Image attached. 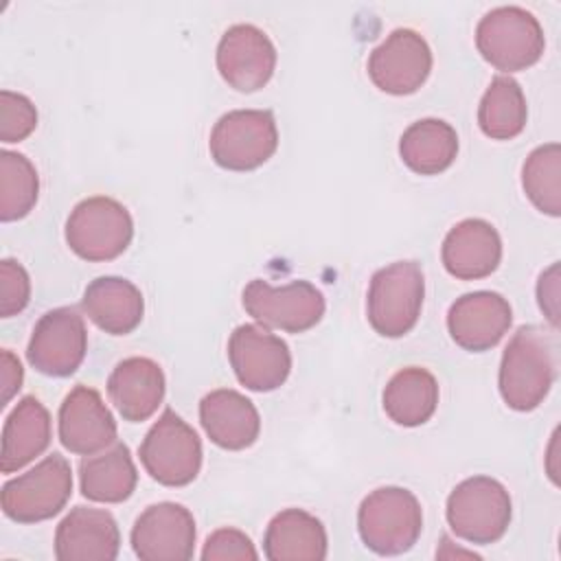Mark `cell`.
Segmentation results:
<instances>
[{
    "label": "cell",
    "instance_id": "obj_1",
    "mask_svg": "<svg viewBox=\"0 0 561 561\" xmlns=\"http://www.w3.org/2000/svg\"><path fill=\"white\" fill-rule=\"evenodd\" d=\"M550 335L537 324L519 327L508 340L497 386L504 403L517 412H530L548 397L554 381V353Z\"/></svg>",
    "mask_w": 561,
    "mask_h": 561
},
{
    "label": "cell",
    "instance_id": "obj_2",
    "mask_svg": "<svg viewBox=\"0 0 561 561\" xmlns=\"http://www.w3.org/2000/svg\"><path fill=\"white\" fill-rule=\"evenodd\" d=\"M357 530L364 546L375 554L392 557L408 552L423 530L421 504L403 486H379L362 500Z\"/></svg>",
    "mask_w": 561,
    "mask_h": 561
},
{
    "label": "cell",
    "instance_id": "obj_3",
    "mask_svg": "<svg viewBox=\"0 0 561 561\" xmlns=\"http://www.w3.org/2000/svg\"><path fill=\"white\" fill-rule=\"evenodd\" d=\"M445 515L456 537L486 546L502 539L508 530L513 504L502 482L489 476H473L451 489Z\"/></svg>",
    "mask_w": 561,
    "mask_h": 561
},
{
    "label": "cell",
    "instance_id": "obj_4",
    "mask_svg": "<svg viewBox=\"0 0 561 561\" xmlns=\"http://www.w3.org/2000/svg\"><path fill=\"white\" fill-rule=\"evenodd\" d=\"M478 53L502 72L526 70L537 64L546 48L539 20L522 7H495L476 26Z\"/></svg>",
    "mask_w": 561,
    "mask_h": 561
},
{
    "label": "cell",
    "instance_id": "obj_5",
    "mask_svg": "<svg viewBox=\"0 0 561 561\" xmlns=\"http://www.w3.org/2000/svg\"><path fill=\"white\" fill-rule=\"evenodd\" d=\"M423 296L425 278L416 261H397L377 270L366 298L370 327L383 337L410 333L421 316Z\"/></svg>",
    "mask_w": 561,
    "mask_h": 561
},
{
    "label": "cell",
    "instance_id": "obj_6",
    "mask_svg": "<svg viewBox=\"0 0 561 561\" xmlns=\"http://www.w3.org/2000/svg\"><path fill=\"white\" fill-rule=\"evenodd\" d=\"M72 495L70 462L53 451L33 469L7 480L0 491L2 513L18 524L55 517Z\"/></svg>",
    "mask_w": 561,
    "mask_h": 561
},
{
    "label": "cell",
    "instance_id": "obj_7",
    "mask_svg": "<svg viewBox=\"0 0 561 561\" xmlns=\"http://www.w3.org/2000/svg\"><path fill=\"white\" fill-rule=\"evenodd\" d=\"M66 243L85 261H112L121 256L134 237L129 210L105 195L81 199L66 219Z\"/></svg>",
    "mask_w": 561,
    "mask_h": 561
},
{
    "label": "cell",
    "instance_id": "obj_8",
    "mask_svg": "<svg viewBox=\"0 0 561 561\" xmlns=\"http://www.w3.org/2000/svg\"><path fill=\"white\" fill-rule=\"evenodd\" d=\"M138 456L156 482L186 486L202 469V440L180 414L164 410L145 434Z\"/></svg>",
    "mask_w": 561,
    "mask_h": 561
},
{
    "label": "cell",
    "instance_id": "obj_9",
    "mask_svg": "<svg viewBox=\"0 0 561 561\" xmlns=\"http://www.w3.org/2000/svg\"><path fill=\"white\" fill-rule=\"evenodd\" d=\"M278 147L274 114L267 110H232L224 114L208 140L210 158L228 171H252L265 164Z\"/></svg>",
    "mask_w": 561,
    "mask_h": 561
},
{
    "label": "cell",
    "instance_id": "obj_10",
    "mask_svg": "<svg viewBox=\"0 0 561 561\" xmlns=\"http://www.w3.org/2000/svg\"><path fill=\"white\" fill-rule=\"evenodd\" d=\"M241 302L259 324L287 333L309 331L324 316V296L309 280L272 287L267 280L254 278L243 287Z\"/></svg>",
    "mask_w": 561,
    "mask_h": 561
},
{
    "label": "cell",
    "instance_id": "obj_11",
    "mask_svg": "<svg viewBox=\"0 0 561 561\" xmlns=\"http://www.w3.org/2000/svg\"><path fill=\"white\" fill-rule=\"evenodd\" d=\"M88 351V331L83 316L75 307H57L46 311L33 327L26 359L48 377L72 375Z\"/></svg>",
    "mask_w": 561,
    "mask_h": 561
},
{
    "label": "cell",
    "instance_id": "obj_12",
    "mask_svg": "<svg viewBox=\"0 0 561 561\" xmlns=\"http://www.w3.org/2000/svg\"><path fill=\"white\" fill-rule=\"evenodd\" d=\"M228 359L239 383L254 392L280 388L291 370L287 342L259 324H239L230 333Z\"/></svg>",
    "mask_w": 561,
    "mask_h": 561
},
{
    "label": "cell",
    "instance_id": "obj_13",
    "mask_svg": "<svg viewBox=\"0 0 561 561\" xmlns=\"http://www.w3.org/2000/svg\"><path fill=\"white\" fill-rule=\"evenodd\" d=\"M368 77L386 94L416 92L432 70V50L412 28H394L368 57Z\"/></svg>",
    "mask_w": 561,
    "mask_h": 561
},
{
    "label": "cell",
    "instance_id": "obj_14",
    "mask_svg": "<svg viewBox=\"0 0 561 561\" xmlns=\"http://www.w3.org/2000/svg\"><path fill=\"white\" fill-rule=\"evenodd\" d=\"M193 513L178 502L147 506L134 522L131 548L140 561H186L195 550Z\"/></svg>",
    "mask_w": 561,
    "mask_h": 561
},
{
    "label": "cell",
    "instance_id": "obj_15",
    "mask_svg": "<svg viewBox=\"0 0 561 561\" xmlns=\"http://www.w3.org/2000/svg\"><path fill=\"white\" fill-rule=\"evenodd\" d=\"M221 79L237 92L261 90L276 70V48L265 31L254 24L230 26L215 53Z\"/></svg>",
    "mask_w": 561,
    "mask_h": 561
},
{
    "label": "cell",
    "instance_id": "obj_16",
    "mask_svg": "<svg viewBox=\"0 0 561 561\" xmlns=\"http://www.w3.org/2000/svg\"><path fill=\"white\" fill-rule=\"evenodd\" d=\"M513 309L497 291H469L456 298L447 311L451 340L465 351H489L511 329Z\"/></svg>",
    "mask_w": 561,
    "mask_h": 561
},
{
    "label": "cell",
    "instance_id": "obj_17",
    "mask_svg": "<svg viewBox=\"0 0 561 561\" xmlns=\"http://www.w3.org/2000/svg\"><path fill=\"white\" fill-rule=\"evenodd\" d=\"M59 440L70 454L90 456L116 443V421L101 394L88 386H75L59 405Z\"/></svg>",
    "mask_w": 561,
    "mask_h": 561
},
{
    "label": "cell",
    "instance_id": "obj_18",
    "mask_svg": "<svg viewBox=\"0 0 561 561\" xmlns=\"http://www.w3.org/2000/svg\"><path fill=\"white\" fill-rule=\"evenodd\" d=\"M118 550V524L103 508L75 506L55 530V557L59 561H114Z\"/></svg>",
    "mask_w": 561,
    "mask_h": 561
},
{
    "label": "cell",
    "instance_id": "obj_19",
    "mask_svg": "<svg viewBox=\"0 0 561 561\" xmlns=\"http://www.w3.org/2000/svg\"><path fill=\"white\" fill-rule=\"evenodd\" d=\"M440 259L451 276L478 280L497 270L502 261V239L489 221L469 217L449 228L443 239Z\"/></svg>",
    "mask_w": 561,
    "mask_h": 561
},
{
    "label": "cell",
    "instance_id": "obj_20",
    "mask_svg": "<svg viewBox=\"0 0 561 561\" xmlns=\"http://www.w3.org/2000/svg\"><path fill=\"white\" fill-rule=\"evenodd\" d=\"M199 423L217 447L232 451L254 445L261 432L259 410L232 388H217L202 397Z\"/></svg>",
    "mask_w": 561,
    "mask_h": 561
},
{
    "label": "cell",
    "instance_id": "obj_21",
    "mask_svg": "<svg viewBox=\"0 0 561 561\" xmlns=\"http://www.w3.org/2000/svg\"><path fill=\"white\" fill-rule=\"evenodd\" d=\"M107 397L125 421H147L164 399V373L149 357H127L110 373Z\"/></svg>",
    "mask_w": 561,
    "mask_h": 561
},
{
    "label": "cell",
    "instance_id": "obj_22",
    "mask_svg": "<svg viewBox=\"0 0 561 561\" xmlns=\"http://www.w3.org/2000/svg\"><path fill=\"white\" fill-rule=\"evenodd\" d=\"M83 313L110 335L131 333L145 313L140 289L121 276H99L88 283L81 298Z\"/></svg>",
    "mask_w": 561,
    "mask_h": 561
},
{
    "label": "cell",
    "instance_id": "obj_23",
    "mask_svg": "<svg viewBox=\"0 0 561 561\" xmlns=\"http://www.w3.org/2000/svg\"><path fill=\"white\" fill-rule=\"evenodd\" d=\"M327 546L322 522L302 508L276 513L263 537V552L270 561H322Z\"/></svg>",
    "mask_w": 561,
    "mask_h": 561
},
{
    "label": "cell",
    "instance_id": "obj_24",
    "mask_svg": "<svg viewBox=\"0 0 561 561\" xmlns=\"http://www.w3.org/2000/svg\"><path fill=\"white\" fill-rule=\"evenodd\" d=\"M50 445V414L44 403L28 394L9 412L2 427V473H13L35 460Z\"/></svg>",
    "mask_w": 561,
    "mask_h": 561
},
{
    "label": "cell",
    "instance_id": "obj_25",
    "mask_svg": "<svg viewBox=\"0 0 561 561\" xmlns=\"http://www.w3.org/2000/svg\"><path fill=\"white\" fill-rule=\"evenodd\" d=\"M138 482V471L129 447L121 440L110 447L83 456L79 462V484L83 497L92 502H125Z\"/></svg>",
    "mask_w": 561,
    "mask_h": 561
},
{
    "label": "cell",
    "instance_id": "obj_26",
    "mask_svg": "<svg viewBox=\"0 0 561 561\" xmlns=\"http://www.w3.org/2000/svg\"><path fill=\"white\" fill-rule=\"evenodd\" d=\"M383 412L390 421L403 427H416L432 419L438 405V381L421 368L408 366L397 370L381 394Z\"/></svg>",
    "mask_w": 561,
    "mask_h": 561
},
{
    "label": "cell",
    "instance_id": "obj_27",
    "mask_svg": "<svg viewBox=\"0 0 561 561\" xmlns=\"http://www.w3.org/2000/svg\"><path fill=\"white\" fill-rule=\"evenodd\" d=\"M458 153V134L443 118L414 121L399 138L403 164L419 175H436L451 167Z\"/></svg>",
    "mask_w": 561,
    "mask_h": 561
},
{
    "label": "cell",
    "instance_id": "obj_28",
    "mask_svg": "<svg viewBox=\"0 0 561 561\" xmlns=\"http://www.w3.org/2000/svg\"><path fill=\"white\" fill-rule=\"evenodd\" d=\"M526 118L528 107L522 85L508 75L493 77L478 105L482 134L493 140H511L524 131Z\"/></svg>",
    "mask_w": 561,
    "mask_h": 561
},
{
    "label": "cell",
    "instance_id": "obj_29",
    "mask_svg": "<svg viewBox=\"0 0 561 561\" xmlns=\"http://www.w3.org/2000/svg\"><path fill=\"white\" fill-rule=\"evenodd\" d=\"M522 186L537 210L550 217L561 215V147L539 145L522 167Z\"/></svg>",
    "mask_w": 561,
    "mask_h": 561
},
{
    "label": "cell",
    "instance_id": "obj_30",
    "mask_svg": "<svg viewBox=\"0 0 561 561\" xmlns=\"http://www.w3.org/2000/svg\"><path fill=\"white\" fill-rule=\"evenodd\" d=\"M39 195V178L33 162L18 151H0V219L26 217Z\"/></svg>",
    "mask_w": 561,
    "mask_h": 561
},
{
    "label": "cell",
    "instance_id": "obj_31",
    "mask_svg": "<svg viewBox=\"0 0 561 561\" xmlns=\"http://www.w3.org/2000/svg\"><path fill=\"white\" fill-rule=\"evenodd\" d=\"M37 127V110L33 101L20 92H0V140L20 142Z\"/></svg>",
    "mask_w": 561,
    "mask_h": 561
},
{
    "label": "cell",
    "instance_id": "obj_32",
    "mask_svg": "<svg viewBox=\"0 0 561 561\" xmlns=\"http://www.w3.org/2000/svg\"><path fill=\"white\" fill-rule=\"evenodd\" d=\"M31 300L28 272L13 259L0 261V316L11 318L20 313Z\"/></svg>",
    "mask_w": 561,
    "mask_h": 561
},
{
    "label": "cell",
    "instance_id": "obj_33",
    "mask_svg": "<svg viewBox=\"0 0 561 561\" xmlns=\"http://www.w3.org/2000/svg\"><path fill=\"white\" fill-rule=\"evenodd\" d=\"M204 561H256L259 552L250 537L237 528H219L208 535L204 550Z\"/></svg>",
    "mask_w": 561,
    "mask_h": 561
},
{
    "label": "cell",
    "instance_id": "obj_34",
    "mask_svg": "<svg viewBox=\"0 0 561 561\" xmlns=\"http://www.w3.org/2000/svg\"><path fill=\"white\" fill-rule=\"evenodd\" d=\"M537 298H539V307L546 313V318L550 320L552 327L559 324V265H550L537 283Z\"/></svg>",
    "mask_w": 561,
    "mask_h": 561
},
{
    "label": "cell",
    "instance_id": "obj_35",
    "mask_svg": "<svg viewBox=\"0 0 561 561\" xmlns=\"http://www.w3.org/2000/svg\"><path fill=\"white\" fill-rule=\"evenodd\" d=\"M22 379H24V370L20 359L9 348H4L0 353V388H2L0 403L2 405H7L11 397L22 388Z\"/></svg>",
    "mask_w": 561,
    "mask_h": 561
}]
</instances>
